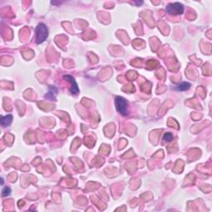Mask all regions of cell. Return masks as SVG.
Instances as JSON below:
<instances>
[{"mask_svg":"<svg viewBox=\"0 0 212 212\" xmlns=\"http://www.w3.org/2000/svg\"><path fill=\"white\" fill-rule=\"evenodd\" d=\"M57 94V88L54 87V86H50L48 93L45 95V98L49 99L50 100H55Z\"/></svg>","mask_w":212,"mask_h":212,"instance_id":"5b68a950","label":"cell"},{"mask_svg":"<svg viewBox=\"0 0 212 212\" xmlns=\"http://www.w3.org/2000/svg\"><path fill=\"white\" fill-rule=\"evenodd\" d=\"M12 121H13V116L11 115H6V116L2 117L1 120H0L1 124H2L3 126H9V125L11 124Z\"/></svg>","mask_w":212,"mask_h":212,"instance_id":"8992f818","label":"cell"},{"mask_svg":"<svg viewBox=\"0 0 212 212\" xmlns=\"http://www.w3.org/2000/svg\"><path fill=\"white\" fill-rule=\"evenodd\" d=\"M173 139V135L171 132H166L163 136V140L165 142H170Z\"/></svg>","mask_w":212,"mask_h":212,"instance_id":"ba28073f","label":"cell"},{"mask_svg":"<svg viewBox=\"0 0 212 212\" xmlns=\"http://www.w3.org/2000/svg\"><path fill=\"white\" fill-rule=\"evenodd\" d=\"M64 79L68 80L69 82L71 83V94H77L79 92V88H78V85L75 82V79L71 76V75H65L64 76Z\"/></svg>","mask_w":212,"mask_h":212,"instance_id":"277c9868","label":"cell"},{"mask_svg":"<svg viewBox=\"0 0 212 212\" xmlns=\"http://www.w3.org/2000/svg\"><path fill=\"white\" fill-rule=\"evenodd\" d=\"M115 107L121 115H128V101L124 98L121 96H117L115 98Z\"/></svg>","mask_w":212,"mask_h":212,"instance_id":"7a4b0ae2","label":"cell"},{"mask_svg":"<svg viewBox=\"0 0 212 212\" xmlns=\"http://www.w3.org/2000/svg\"><path fill=\"white\" fill-rule=\"evenodd\" d=\"M167 13L172 15H179L182 14L184 12V7L180 3H174L171 4L167 7Z\"/></svg>","mask_w":212,"mask_h":212,"instance_id":"3957f363","label":"cell"},{"mask_svg":"<svg viewBox=\"0 0 212 212\" xmlns=\"http://www.w3.org/2000/svg\"><path fill=\"white\" fill-rule=\"evenodd\" d=\"M191 88V84L188 83V82H182L181 84L178 85H177L176 87V90H180V91H185V90H187Z\"/></svg>","mask_w":212,"mask_h":212,"instance_id":"52a82bcc","label":"cell"},{"mask_svg":"<svg viewBox=\"0 0 212 212\" xmlns=\"http://www.w3.org/2000/svg\"><path fill=\"white\" fill-rule=\"evenodd\" d=\"M36 36H37V43L41 44L48 37V29L43 23H40L36 28Z\"/></svg>","mask_w":212,"mask_h":212,"instance_id":"6da1fadb","label":"cell"},{"mask_svg":"<svg viewBox=\"0 0 212 212\" xmlns=\"http://www.w3.org/2000/svg\"><path fill=\"white\" fill-rule=\"evenodd\" d=\"M1 181H2V185L4 184V179L3 178H1Z\"/></svg>","mask_w":212,"mask_h":212,"instance_id":"8fae6325","label":"cell"},{"mask_svg":"<svg viewBox=\"0 0 212 212\" xmlns=\"http://www.w3.org/2000/svg\"><path fill=\"white\" fill-rule=\"evenodd\" d=\"M136 4H137V5L143 4V2H136Z\"/></svg>","mask_w":212,"mask_h":212,"instance_id":"30bf717a","label":"cell"},{"mask_svg":"<svg viewBox=\"0 0 212 212\" xmlns=\"http://www.w3.org/2000/svg\"><path fill=\"white\" fill-rule=\"evenodd\" d=\"M11 193V189H10V187L9 186H5L4 188V190L2 191V196H9Z\"/></svg>","mask_w":212,"mask_h":212,"instance_id":"9c48e42d","label":"cell"}]
</instances>
